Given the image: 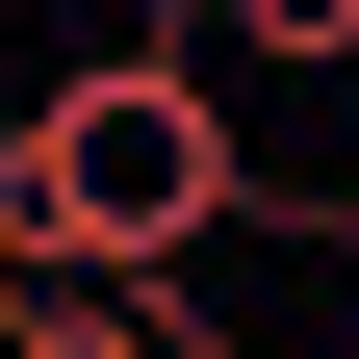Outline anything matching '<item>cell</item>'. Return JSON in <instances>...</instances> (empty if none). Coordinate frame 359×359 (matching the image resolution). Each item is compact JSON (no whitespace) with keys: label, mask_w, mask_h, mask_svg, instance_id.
<instances>
[{"label":"cell","mask_w":359,"mask_h":359,"mask_svg":"<svg viewBox=\"0 0 359 359\" xmlns=\"http://www.w3.org/2000/svg\"><path fill=\"white\" fill-rule=\"evenodd\" d=\"M205 52H257V77H359V0H180Z\"/></svg>","instance_id":"6da1fadb"},{"label":"cell","mask_w":359,"mask_h":359,"mask_svg":"<svg viewBox=\"0 0 359 359\" xmlns=\"http://www.w3.org/2000/svg\"><path fill=\"white\" fill-rule=\"evenodd\" d=\"M205 359H334V334H205Z\"/></svg>","instance_id":"7a4b0ae2"},{"label":"cell","mask_w":359,"mask_h":359,"mask_svg":"<svg viewBox=\"0 0 359 359\" xmlns=\"http://www.w3.org/2000/svg\"><path fill=\"white\" fill-rule=\"evenodd\" d=\"M334 257H359V231H334Z\"/></svg>","instance_id":"3957f363"}]
</instances>
